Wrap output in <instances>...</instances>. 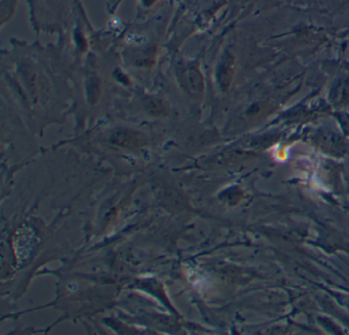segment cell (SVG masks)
Wrapping results in <instances>:
<instances>
[{"instance_id":"6da1fadb","label":"cell","mask_w":349,"mask_h":335,"mask_svg":"<svg viewBox=\"0 0 349 335\" xmlns=\"http://www.w3.org/2000/svg\"><path fill=\"white\" fill-rule=\"evenodd\" d=\"M182 81L190 94H198L202 90V78L198 70L192 66H188L182 71Z\"/></svg>"},{"instance_id":"3957f363","label":"cell","mask_w":349,"mask_h":335,"mask_svg":"<svg viewBox=\"0 0 349 335\" xmlns=\"http://www.w3.org/2000/svg\"><path fill=\"white\" fill-rule=\"evenodd\" d=\"M147 106L149 107V109L151 111H153L154 113H157V114L163 112V110H164L163 105L159 101H157V100H148Z\"/></svg>"},{"instance_id":"7a4b0ae2","label":"cell","mask_w":349,"mask_h":335,"mask_svg":"<svg viewBox=\"0 0 349 335\" xmlns=\"http://www.w3.org/2000/svg\"><path fill=\"white\" fill-rule=\"evenodd\" d=\"M115 140L117 143L121 144V145H124V146H127V145H135L138 143V136L136 135H133L132 132H126V131H123V132H120L118 133L116 137H115Z\"/></svg>"}]
</instances>
